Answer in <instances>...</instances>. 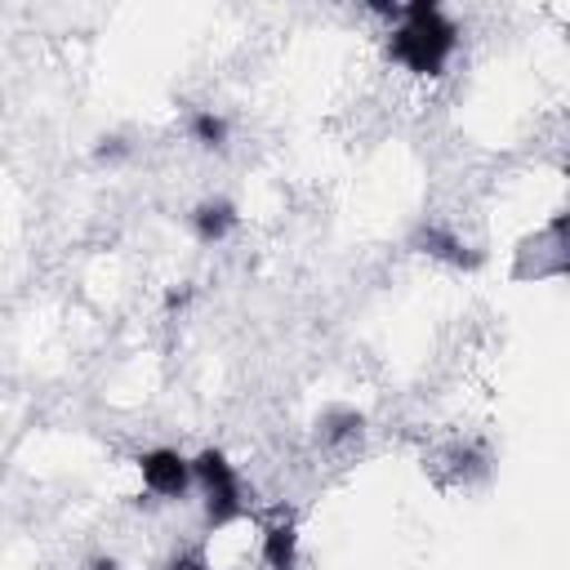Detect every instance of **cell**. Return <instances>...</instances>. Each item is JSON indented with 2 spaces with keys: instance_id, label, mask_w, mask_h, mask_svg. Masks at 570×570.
I'll use <instances>...</instances> for the list:
<instances>
[{
  "instance_id": "1",
  "label": "cell",
  "mask_w": 570,
  "mask_h": 570,
  "mask_svg": "<svg viewBox=\"0 0 570 570\" xmlns=\"http://www.w3.org/2000/svg\"><path fill=\"white\" fill-rule=\"evenodd\" d=\"M454 45H459V27L441 13V4L410 0V4H401V27L387 40V58L410 67L414 76H441Z\"/></svg>"
},
{
  "instance_id": "2",
  "label": "cell",
  "mask_w": 570,
  "mask_h": 570,
  "mask_svg": "<svg viewBox=\"0 0 570 570\" xmlns=\"http://www.w3.org/2000/svg\"><path fill=\"white\" fill-rule=\"evenodd\" d=\"M191 481H200L205 490V521L209 525H227L245 512V494H240V481H236V468L227 463L223 450H200L191 459Z\"/></svg>"
},
{
  "instance_id": "3",
  "label": "cell",
  "mask_w": 570,
  "mask_h": 570,
  "mask_svg": "<svg viewBox=\"0 0 570 570\" xmlns=\"http://www.w3.org/2000/svg\"><path fill=\"white\" fill-rule=\"evenodd\" d=\"M138 472H142V485L160 499H183L187 485H191V459H183L169 445H156V450L138 454Z\"/></svg>"
},
{
  "instance_id": "4",
  "label": "cell",
  "mask_w": 570,
  "mask_h": 570,
  "mask_svg": "<svg viewBox=\"0 0 570 570\" xmlns=\"http://www.w3.org/2000/svg\"><path fill=\"white\" fill-rule=\"evenodd\" d=\"M410 245H414L419 254L445 258V263H454V267H476V263H481V254H472V249H468L459 236H450V232H445V227H436V223H423V227H414Z\"/></svg>"
},
{
  "instance_id": "5",
  "label": "cell",
  "mask_w": 570,
  "mask_h": 570,
  "mask_svg": "<svg viewBox=\"0 0 570 570\" xmlns=\"http://www.w3.org/2000/svg\"><path fill=\"white\" fill-rule=\"evenodd\" d=\"M232 227H236V205H232V200H200V205L191 209V232H196V240H205V245L223 240Z\"/></svg>"
},
{
  "instance_id": "6",
  "label": "cell",
  "mask_w": 570,
  "mask_h": 570,
  "mask_svg": "<svg viewBox=\"0 0 570 570\" xmlns=\"http://www.w3.org/2000/svg\"><path fill=\"white\" fill-rule=\"evenodd\" d=\"M294 561H298V530L285 517V521L263 530V566L267 570H294Z\"/></svg>"
},
{
  "instance_id": "7",
  "label": "cell",
  "mask_w": 570,
  "mask_h": 570,
  "mask_svg": "<svg viewBox=\"0 0 570 570\" xmlns=\"http://www.w3.org/2000/svg\"><path fill=\"white\" fill-rule=\"evenodd\" d=\"M361 428H365V419H361L356 410H330V414L321 419V441H325V445L361 441Z\"/></svg>"
},
{
  "instance_id": "8",
  "label": "cell",
  "mask_w": 570,
  "mask_h": 570,
  "mask_svg": "<svg viewBox=\"0 0 570 570\" xmlns=\"http://www.w3.org/2000/svg\"><path fill=\"white\" fill-rule=\"evenodd\" d=\"M187 129H191V138H196L200 147H214V151H218V147L227 142V120L214 116V111H191Z\"/></svg>"
},
{
  "instance_id": "9",
  "label": "cell",
  "mask_w": 570,
  "mask_h": 570,
  "mask_svg": "<svg viewBox=\"0 0 570 570\" xmlns=\"http://www.w3.org/2000/svg\"><path fill=\"white\" fill-rule=\"evenodd\" d=\"M94 156H98V160H120V156H129V142H125V138H116V134H111V138H98Z\"/></svg>"
},
{
  "instance_id": "10",
  "label": "cell",
  "mask_w": 570,
  "mask_h": 570,
  "mask_svg": "<svg viewBox=\"0 0 570 570\" xmlns=\"http://www.w3.org/2000/svg\"><path fill=\"white\" fill-rule=\"evenodd\" d=\"M187 303H191V289H187V285L165 294V312H178V307H187Z\"/></svg>"
},
{
  "instance_id": "11",
  "label": "cell",
  "mask_w": 570,
  "mask_h": 570,
  "mask_svg": "<svg viewBox=\"0 0 570 570\" xmlns=\"http://www.w3.org/2000/svg\"><path fill=\"white\" fill-rule=\"evenodd\" d=\"M165 570H209V566H205V557H196V552H191V557H178V561H169Z\"/></svg>"
},
{
  "instance_id": "12",
  "label": "cell",
  "mask_w": 570,
  "mask_h": 570,
  "mask_svg": "<svg viewBox=\"0 0 570 570\" xmlns=\"http://www.w3.org/2000/svg\"><path fill=\"white\" fill-rule=\"evenodd\" d=\"M85 570H120V566H116V557H94Z\"/></svg>"
}]
</instances>
